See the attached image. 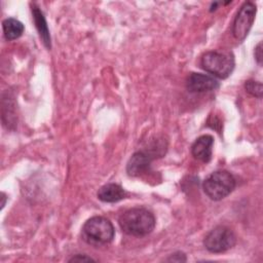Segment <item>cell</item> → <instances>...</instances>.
<instances>
[{
    "label": "cell",
    "mask_w": 263,
    "mask_h": 263,
    "mask_svg": "<svg viewBox=\"0 0 263 263\" xmlns=\"http://www.w3.org/2000/svg\"><path fill=\"white\" fill-rule=\"evenodd\" d=\"M118 224L125 234L142 237L153 231L155 217L147 209L133 208L120 215Z\"/></svg>",
    "instance_id": "6da1fadb"
},
{
    "label": "cell",
    "mask_w": 263,
    "mask_h": 263,
    "mask_svg": "<svg viewBox=\"0 0 263 263\" xmlns=\"http://www.w3.org/2000/svg\"><path fill=\"white\" fill-rule=\"evenodd\" d=\"M114 235L115 230L113 224L110 220L101 216H95L88 219L81 229L82 239L86 243L97 248L110 243Z\"/></svg>",
    "instance_id": "7a4b0ae2"
},
{
    "label": "cell",
    "mask_w": 263,
    "mask_h": 263,
    "mask_svg": "<svg viewBox=\"0 0 263 263\" xmlns=\"http://www.w3.org/2000/svg\"><path fill=\"white\" fill-rule=\"evenodd\" d=\"M235 188V179L227 171H216L209 175L203 183L202 189L212 200H221L229 195Z\"/></svg>",
    "instance_id": "3957f363"
},
{
    "label": "cell",
    "mask_w": 263,
    "mask_h": 263,
    "mask_svg": "<svg viewBox=\"0 0 263 263\" xmlns=\"http://www.w3.org/2000/svg\"><path fill=\"white\" fill-rule=\"evenodd\" d=\"M200 66L213 76L225 79L234 69V57L230 52L208 51L201 57Z\"/></svg>",
    "instance_id": "277c9868"
},
{
    "label": "cell",
    "mask_w": 263,
    "mask_h": 263,
    "mask_svg": "<svg viewBox=\"0 0 263 263\" xmlns=\"http://www.w3.org/2000/svg\"><path fill=\"white\" fill-rule=\"evenodd\" d=\"M236 236L226 226H216L204 237L203 246L211 253H223L234 247Z\"/></svg>",
    "instance_id": "5b68a950"
},
{
    "label": "cell",
    "mask_w": 263,
    "mask_h": 263,
    "mask_svg": "<svg viewBox=\"0 0 263 263\" xmlns=\"http://www.w3.org/2000/svg\"><path fill=\"white\" fill-rule=\"evenodd\" d=\"M256 10V5L251 1H247L241 5L232 26V34L235 39L241 41L247 37L254 23Z\"/></svg>",
    "instance_id": "8992f818"
},
{
    "label": "cell",
    "mask_w": 263,
    "mask_h": 263,
    "mask_svg": "<svg viewBox=\"0 0 263 263\" xmlns=\"http://www.w3.org/2000/svg\"><path fill=\"white\" fill-rule=\"evenodd\" d=\"M157 155H162V153L155 152L153 149L142 150L134 153L126 164V172L132 177L140 176L146 173L150 166L151 161L157 157Z\"/></svg>",
    "instance_id": "52a82bcc"
},
{
    "label": "cell",
    "mask_w": 263,
    "mask_h": 263,
    "mask_svg": "<svg viewBox=\"0 0 263 263\" xmlns=\"http://www.w3.org/2000/svg\"><path fill=\"white\" fill-rule=\"evenodd\" d=\"M186 87L190 92H203L218 89L220 83L214 76L201 73H191L186 79Z\"/></svg>",
    "instance_id": "ba28073f"
},
{
    "label": "cell",
    "mask_w": 263,
    "mask_h": 263,
    "mask_svg": "<svg viewBox=\"0 0 263 263\" xmlns=\"http://www.w3.org/2000/svg\"><path fill=\"white\" fill-rule=\"evenodd\" d=\"M214 138L210 135L198 137L191 146V153L194 158L202 162H209L212 158Z\"/></svg>",
    "instance_id": "9c48e42d"
},
{
    "label": "cell",
    "mask_w": 263,
    "mask_h": 263,
    "mask_svg": "<svg viewBox=\"0 0 263 263\" xmlns=\"http://www.w3.org/2000/svg\"><path fill=\"white\" fill-rule=\"evenodd\" d=\"M97 196L103 202H117L124 198L125 191L118 184L108 183L98 190Z\"/></svg>",
    "instance_id": "30bf717a"
},
{
    "label": "cell",
    "mask_w": 263,
    "mask_h": 263,
    "mask_svg": "<svg viewBox=\"0 0 263 263\" xmlns=\"http://www.w3.org/2000/svg\"><path fill=\"white\" fill-rule=\"evenodd\" d=\"M32 14H33V20L35 23V27L39 33L40 38L42 39L43 44L46 46V48L50 49L51 44H50V35H49V31H48V27L45 21V17L42 13V11L36 7L33 6L32 7Z\"/></svg>",
    "instance_id": "8fae6325"
},
{
    "label": "cell",
    "mask_w": 263,
    "mask_h": 263,
    "mask_svg": "<svg viewBox=\"0 0 263 263\" xmlns=\"http://www.w3.org/2000/svg\"><path fill=\"white\" fill-rule=\"evenodd\" d=\"M2 28L4 36L7 40H14L22 36L24 33V25L16 18L9 17L2 22Z\"/></svg>",
    "instance_id": "7c38bea8"
},
{
    "label": "cell",
    "mask_w": 263,
    "mask_h": 263,
    "mask_svg": "<svg viewBox=\"0 0 263 263\" xmlns=\"http://www.w3.org/2000/svg\"><path fill=\"white\" fill-rule=\"evenodd\" d=\"M2 103H4L8 107L7 111H2V119L4 120L5 117H7L4 124L7 125L8 128H12V125H15V123L17 121L16 115H15V112H14L15 103H14L13 97L9 92L6 93V97H5V95H3Z\"/></svg>",
    "instance_id": "4fadbf2b"
},
{
    "label": "cell",
    "mask_w": 263,
    "mask_h": 263,
    "mask_svg": "<svg viewBox=\"0 0 263 263\" xmlns=\"http://www.w3.org/2000/svg\"><path fill=\"white\" fill-rule=\"evenodd\" d=\"M245 89L247 92L256 98H261L263 93L262 83L255 80H247L245 82Z\"/></svg>",
    "instance_id": "5bb4252c"
},
{
    "label": "cell",
    "mask_w": 263,
    "mask_h": 263,
    "mask_svg": "<svg viewBox=\"0 0 263 263\" xmlns=\"http://www.w3.org/2000/svg\"><path fill=\"white\" fill-rule=\"evenodd\" d=\"M166 261H173V262H185L186 261V256L184 253L182 252H176L174 254H172Z\"/></svg>",
    "instance_id": "9a60e30c"
},
{
    "label": "cell",
    "mask_w": 263,
    "mask_h": 263,
    "mask_svg": "<svg viewBox=\"0 0 263 263\" xmlns=\"http://www.w3.org/2000/svg\"><path fill=\"white\" fill-rule=\"evenodd\" d=\"M84 261H96V259L85 255V254H77L69 259V262H84Z\"/></svg>",
    "instance_id": "2e32d148"
},
{
    "label": "cell",
    "mask_w": 263,
    "mask_h": 263,
    "mask_svg": "<svg viewBox=\"0 0 263 263\" xmlns=\"http://www.w3.org/2000/svg\"><path fill=\"white\" fill-rule=\"evenodd\" d=\"M255 59L258 62L259 65L262 64V43H258V45L255 48Z\"/></svg>",
    "instance_id": "e0dca14e"
}]
</instances>
